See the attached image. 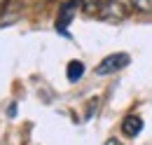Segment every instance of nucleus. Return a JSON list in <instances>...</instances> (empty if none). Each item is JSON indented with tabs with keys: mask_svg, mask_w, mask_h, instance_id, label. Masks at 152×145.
I'll use <instances>...</instances> for the list:
<instances>
[{
	"mask_svg": "<svg viewBox=\"0 0 152 145\" xmlns=\"http://www.w3.org/2000/svg\"><path fill=\"white\" fill-rule=\"evenodd\" d=\"M75 5H77V0H70V2H66V5L61 7V14H58V19H56V28H58V31H63V28L68 26V21L73 19V14H75Z\"/></svg>",
	"mask_w": 152,
	"mask_h": 145,
	"instance_id": "obj_3",
	"label": "nucleus"
},
{
	"mask_svg": "<svg viewBox=\"0 0 152 145\" xmlns=\"http://www.w3.org/2000/svg\"><path fill=\"white\" fill-rule=\"evenodd\" d=\"M108 145H119V143H117V138H110V141H108Z\"/></svg>",
	"mask_w": 152,
	"mask_h": 145,
	"instance_id": "obj_6",
	"label": "nucleus"
},
{
	"mask_svg": "<svg viewBox=\"0 0 152 145\" xmlns=\"http://www.w3.org/2000/svg\"><path fill=\"white\" fill-rule=\"evenodd\" d=\"M129 7L136 12H152V0H129Z\"/></svg>",
	"mask_w": 152,
	"mask_h": 145,
	"instance_id": "obj_5",
	"label": "nucleus"
},
{
	"mask_svg": "<svg viewBox=\"0 0 152 145\" xmlns=\"http://www.w3.org/2000/svg\"><path fill=\"white\" fill-rule=\"evenodd\" d=\"M131 63V56L126 52H117V54L105 56L98 66H96V75H113V72H119L122 68H126Z\"/></svg>",
	"mask_w": 152,
	"mask_h": 145,
	"instance_id": "obj_1",
	"label": "nucleus"
},
{
	"mask_svg": "<svg viewBox=\"0 0 152 145\" xmlns=\"http://www.w3.org/2000/svg\"><path fill=\"white\" fill-rule=\"evenodd\" d=\"M140 131H143V119L138 115H126L124 122H122V133L126 138H136Z\"/></svg>",
	"mask_w": 152,
	"mask_h": 145,
	"instance_id": "obj_2",
	"label": "nucleus"
},
{
	"mask_svg": "<svg viewBox=\"0 0 152 145\" xmlns=\"http://www.w3.org/2000/svg\"><path fill=\"white\" fill-rule=\"evenodd\" d=\"M66 72H68V80H70V82H77V80L84 75V63H82V61H70Z\"/></svg>",
	"mask_w": 152,
	"mask_h": 145,
	"instance_id": "obj_4",
	"label": "nucleus"
}]
</instances>
